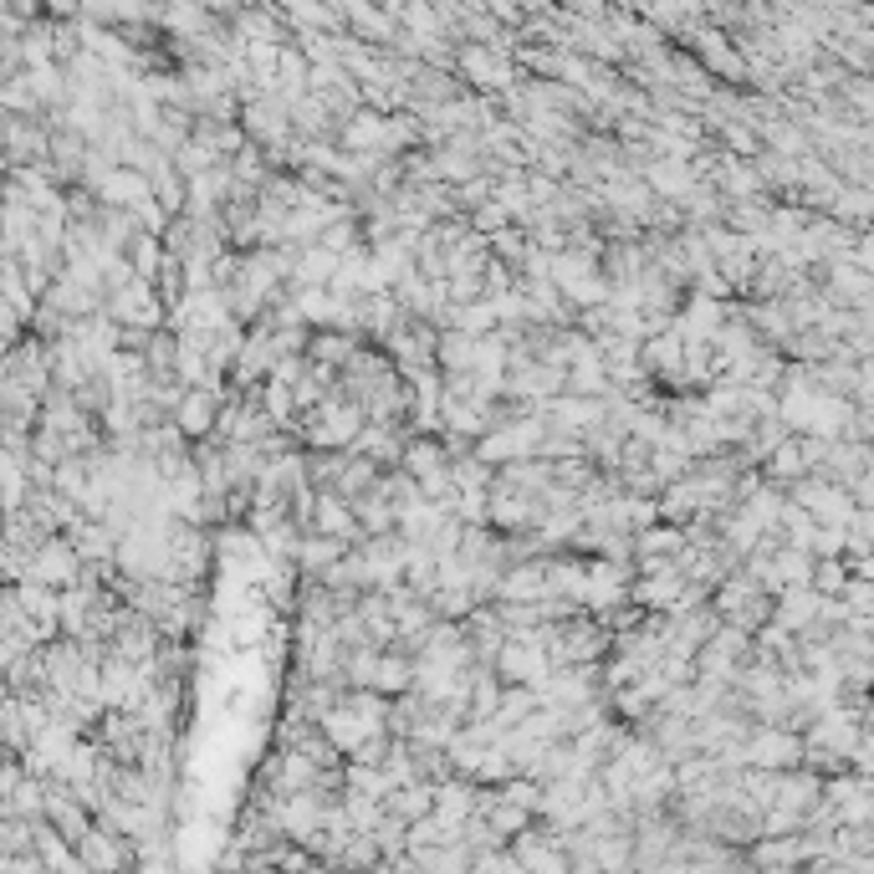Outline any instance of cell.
Returning <instances> with one entry per match:
<instances>
[{"label": "cell", "instance_id": "cell-1", "mask_svg": "<svg viewBox=\"0 0 874 874\" xmlns=\"http://www.w3.org/2000/svg\"><path fill=\"white\" fill-rule=\"evenodd\" d=\"M26 579H42V583H52V589H67V583L82 579V558H77V548L67 542V537L52 533V537H42V542L31 548Z\"/></svg>", "mask_w": 874, "mask_h": 874}, {"label": "cell", "instance_id": "cell-2", "mask_svg": "<svg viewBox=\"0 0 874 874\" xmlns=\"http://www.w3.org/2000/svg\"><path fill=\"white\" fill-rule=\"evenodd\" d=\"M221 400H225V389L221 394H215V389H184V394H179V404H175V425H179V435H184V440H205L210 430H215V415H221Z\"/></svg>", "mask_w": 874, "mask_h": 874}, {"label": "cell", "instance_id": "cell-3", "mask_svg": "<svg viewBox=\"0 0 874 874\" xmlns=\"http://www.w3.org/2000/svg\"><path fill=\"white\" fill-rule=\"evenodd\" d=\"M307 533H323V537H343V542H358V522H354V506L343 502L338 491H317L312 502V517H307Z\"/></svg>", "mask_w": 874, "mask_h": 874}, {"label": "cell", "instance_id": "cell-4", "mask_svg": "<svg viewBox=\"0 0 874 874\" xmlns=\"http://www.w3.org/2000/svg\"><path fill=\"white\" fill-rule=\"evenodd\" d=\"M92 190H98V200H103L108 210H134V205H144V200H148V175L123 164V169H113V175L98 179Z\"/></svg>", "mask_w": 874, "mask_h": 874}, {"label": "cell", "instance_id": "cell-5", "mask_svg": "<svg viewBox=\"0 0 874 874\" xmlns=\"http://www.w3.org/2000/svg\"><path fill=\"white\" fill-rule=\"evenodd\" d=\"M645 184H650L654 200H681V194L696 184V175H691V164L685 159H650Z\"/></svg>", "mask_w": 874, "mask_h": 874}, {"label": "cell", "instance_id": "cell-6", "mask_svg": "<svg viewBox=\"0 0 874 874\" xmlns=\"http://www.w3.org/2000/svg\"><path fill=\"white\" fill-rule=\"evenodd\" d=\"M343 548H348L343 537L302 533V537H296V548H292V558H296V568H302V573H312V579H317L323 568H333V563H338V558H343Z\"/></svg>", "mask_w": 874, "mask_h": 874}, {"label": "cell", "instance_id": "cell-7", "mask_svg": "<svg viewBox=\"0 0 874 874\" xmlns=\"http://www.w3.org/2000/svg\"><path fill=\"white\" fill-rule=\"evenodd\" d=\"M430 803H435V783H419V777H410V783L389 787L384 808H389L394 818H404V823H415V818L430 814Z\"/></svg>", "mask_w": 874, "mask_h": 874}, {"label": "cell", "instance_id": "cell-8", "mask_svg": "<svg viewBox=\"0 0 874 874\" xmlns=\"http://www.w3.org/2000/svg\"><path fill=\"white\" fill-rule=\"evenodd\" d=\"M471 358H475V333H466V327H440V338H435V369L440 373L471 369Z\"/></svg>", "mask_w": 874, "mask_h": 874}, {"label": "cell", "instance_id": "cell-9", "mask_svg": "<svg viewBox=\"0 0 874 874\" xmlns=\"http://www.w3.org/2000/svg\"><path fill=\"white\" fill-rule=\"evenodd\" d=\"M533 818H537V814H527V808H517V803H506L502 793H496V798H491L486 808H481V823H486V829L496 833L502 844H506V839H512V833H522V829H527Z\"/></svg>", "mask_w": 874, "mask_h": 874}, {"label": "cell", "instance_id": "cell-10", "mask_svg": "<svg viewBox=\"0 0 874 874\" xmlns=\"http://www.w3.org/2000/svg\"><path fill=\"white\" fill-rule=\"evenodd\" d=\"M486 251L496 256V261H506V267H522V256L533 251V236H527L517 221H506L502 231H491L486 236Z\"/></svg>", "mask_w": 874, "mask_h": 874}, {"label": "cell", "instance_id": "cell-11", "mask_svg": "<svg viewBox=\"0 0 874 874\" xmlns=\"http://www.w3.org/2000/svg\"><path fill=\"white\" fill-rule=\"evenodd\" d=\"M466 221H471V231H481V236H491V231H502V225L512 221V215H506V210L496 205V200H481V205H475V210H466Z\"/></svg>", "mask_w": 874, "mask_h": 874}, {"label": "cell", "instance_id": "cell-12", "mask_svg": "<svg viewBox=\"0 0 874 874\" xmlns=\"http://www.w3.org/2000/svg\"><path fill=\"white\" fill-rule=\"evenodd\" d=\"M808 552H814V558H839V552H844V527H818V522H814V533H808Z\"/></svg>", "mask_w": 874, "mask_h": 874}]
</instances>
